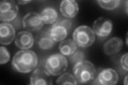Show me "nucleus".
<instances>
[{"label":"nucleus","instance_id":"nucleus-1","mask_svg":"<svg viewBox=\"0 0 128 85\" xmlns=\"http://www.w3.org/2000/svg\"><path fill=\"white\" fill-rule=\"evenodd\" d=\"M38 58L36 54L32 51H20L14 54L12 60L14 69L22 74L33 71L38 66Z\"/></svg>","mask_w":128,"mask_h":85},{"label":"nucleus","instance_id":"nucleus-2","mask_svg":"<svg viewBox=\"0 0 128 85\" xmlns=\"http://www.w3.org/2000/svg\"><path fill=\"white\" fill-rule=\"evenodd\" d=\"M73 73L78 84H90L95 79L96 69L92 63L83 60L75 64Z\"/></svg>","mask_w":128,"mask_h":85},{"label":"nucleus","instance_id":"nucleus-3","mask_svg":"<svg viewBox=\"0 0 128 85\" xmlns=\"http://www.w3.org/2000/svg\"><path fill=\"white\" fill-rule=\"evenodd\" d=\"M73 38L76 45L81 47H88L95 41V34L91 28L87 26H79L75 29Z\"/></svg>","mask_w":128,"mask_h":85},{"label":"nucleus","instance_id":"nucleus-4","mask_svg":"<svg viewBox=\"0 0 128 85\" xmlns=\"http://www.w3.org/2000/svg\"><path fill=\"white\" fill-rule=\"evenodd\" d=\"M68 66L66 58L62 54H54L46 62V69L52 76H59L65 72Z\"/></svg>","mask_w":128,"mask_h":85},{"label":"nucleus","instance_id":"nucleus-5","mask_svg":"<svg viewBox=\"0 0 128 85\" xmlns=\"http://www.w3.org/2000/svg\"><path fill=\"white\" fill-rule=\"evenodd\" d=\"M72 25V22L70 19H60L48 30L50 36L54 42L62 41L66 38Z\"/></svg>","mask_w":128,"mask_h":85},{"label":"nucleus","instance_id":"nucleus-6","mask_svg":"<svg viewBox=\"0 0 128 85\" xmlns=\"http://www.w3.org/2000/svg\"><path fill=\"white\" fill-rule=\"evenodd\" d=\"M18 12V7L14 1L4 0L0 3V20L10 22L14 20Z\"/></svg>","mask_w":128,"mask_h":85},{"label":"nucleus","instance_id":"nucleus-7","mask_svg":"<svg viewBox=\"0 0 128 85\" xmlns=\"http://www.w3.org/2000/svg\"><path fill=\"white\" fill-rule=\"evenodd\" d=\"M113 29V23L110 20L100 17L96 20L93 25V30L98 37L105 38L108 36Z\"/></svg>","mask_w":128,"mask_h":85},{"label":"nucleus","instance_id":"nucleus-8","mask_svg":"<svg viewBox=\"0 0 128 85\" xmlns=\"http://www.w3.org/2000/svg\"><path fill=\"white\" fill-rule=\"evenodd\" d=\"M23 27L30 31L40 30L44 25L41 16L38 13L30 12L27 14L22 19Z\"/></svg>","mask_w":128,"mask_h":85},{"label":"nucleus","instance_id":"nucleus-9","mask_svg":"<svg viewBox=\"0 0 128 85\" xmlns=\"http://www.w3.org/2000/svg\"><path fill=\"white\" fill-rule=\"evenodd\" d=\"M118 80L117 72L112 69H106L99 73L96 81L97 84L103 85H114Z\"/></svg>","mask_w":128,"mask_h":85},{"label":"nucleus","instance_id":"nucleus-10","mask_svg":"<svg viewBox=\"0 0 128 85\" xmlns=\"http://www.w3.org/2000/svg\"><path fill=\"white\" fill-rule=\"evenodd\" d=\"M16 31L14 27L9 23L0 24V43L2 45L10 44L15 37Z\"/></svg>","mask_w":128,"mask_h":85},{"label":"nucleus","instance_id":"nucleus-11","mask_svg":"<svg viewBox=\"0 0 128 85\" xmlns=\"http://www.w3.org/2000/svg\"><path fill=\"white\" fill-rule=\"evenodd\" d=\"M33 36L30 32L27 31H20L16 35L15 44L22 50H28L33 46L34 44Z\"/></svg>","mask_w":128,"mask_h":85},{"label":"nucleus","instance_id":"nucleus-12","mask_svg":"<svg viewBox=\"0 0 128 85\" xmlns=\"http://www.w3.org/2000/svg\"><path fill=\"white\" fill-rule=\"evenodd\" d=\"M30 84L32 85H52V80L48 71L42 69H38L31 75Z\"/></svg>","mask_w":128,"mask_h":85},{"label":"nucleus","instance_id":"nucleus-13","mask_svg":"<svg viewBox=\"0 0 128 85\" xmlns=\"http://www.w3.org/2000/svg\"><path fill=\"white\" fill-rule=\"evenodd\" d=\"M79 7L78 3L74 0H64L60 6L62 15L67 18H73L78 13Z\"/></svg>","mask_w":128,"mask_h":85},{"label":"nucleus","instance_id":"nucleus-14","mask_svg":"<svg viewBox=\"0 0 128 85\" xmlns=\"http://www.w3.org/2000/svg\"><path fill=\"white\" fill-rule=\"evenodd\" d=\"M123 45V40L121 38L113 37L108 40L104 44V51L107 55H114L121 50Z\"/></svg>","mask_w":128,"mask_h":85},{"label":"nucleus","instance_id":"nucleus-15","mask_svg":"<svg viewBox=\"0 0 128 85\" xmlns=\"http://www.w3.org/2000/svg\"><path fill=\"white\" fill-rule=\"evenodd\" d=\"M41 18L44 23L51 25L57 21L58 14L57 11L54 7L48 6L44 9L41 13Z\"/></svg>","mask_w":128,"mask_h":85},{"label":"nucleus","instance_id":"nucleus-16","mask_svg":"<svg viewBox=\"0 0 128 85\" xmlns=\"http://www.w3.org/2000/svg\"><path fill=\"white\" fill-rule=\"evenodd\" d=\"M59 51L63 55L70 56L76 52V44L73 40L68 39L62 41L59 46Z\"/></svg>","mask_w":128,"mask_h":85},{"label":"nucleus","instance_id":"nucleus-17","mask_svg":"<svg viewBox=\"0 0 128 85\" xmlns=\"http://www.w3.org/2000/svg\"><path fill=\"white\" fill-rule=\"evenodd\" d=\"M37 43L39 47L43 50H49L53 47L55 42L50 36L49 30L40 35L38 38Z\"/></svg>","mask_w":128,"mask_h":85},{"label":"nucleus","instance_id":"nucleus-18","mask_svg":"<svg viewBox=\"0 0 128 85\" xmlns=\"http://www.w3.org/2000/svg\"><path fill=\"white\" fill-rule=\"evenodd\" d=\"M57 85H78V83L74 77L68 73L62 75L56 81Z\"/></svg>","mask_w":128,"mask_h":85},{"label":"nucleus","instance_id":"nucleus-19","mask_svg":"<svg viewBox=\"0 0 128 85\" xmlns=\"http://www.w3.org/2000/svg\"><path fill=\"white\" fill-rule=\"evenodd\" d=\"M98 3L102 8L105 10H113L118 7L121 1L118 0H112V1H98Z\"/></svg>","mask_w":128,"mask_h":85},{"label":"nucleus","instance_id":"nucleus-20","mask_svg":"<svg viewBox=\"0 0 128 85\" xmlns=\"http://www.w3.org/2000/svg\"><path fill=\"white\" fill-rule=\"evenodd\" d=\"M10 59V54L5 47H0V64H3L7 63Z\"/></svg>","mask_w":128,"mask_h":85},{"label":"nucleus","instance_id":"nucleus-21","mask_svg":"<svg viewBox=\"0 0 128 85\" xmlns=\"http://www.w3.org/2000/svg\"><path fill=\"white\" fill-rule=\"evenodd\" d=\"M84 58V54L81 51H77L70 56V60L72 63L75 64L82 61Z\"/></svg>","mask_w":128,"mask_h":85},{"label":"nucleus","instance_id":"nucleus-22","mask_svg":"<svg viewBox=\"0 0 128 85\" xmlns=\"http://www.w3.org/2000/svg\"><path fill=\"white\" fill-rule=\"evenodd\" d=\"M128 53L124 54L121 58V64L123 70L128 71Z\"/></svg>","mask_w":128,"mask_h":85},{"label":"nucleus","instance_id":"nucleus-23","mask_svg":"<svg viewBox=\"0 0 128 85\" xmlns=\"http://www.w3.org/2000/svg\"><path fill=\"white\" fill-rule=\"evenodd\" d=\"M30 2H32V1H17V3L19 4L24 5V4H27V3H30Z\"/></svg>","mask_w":128,"mask_h":85},{"label":"nucleus","instance_id":"nucleus-24","mask_svg":"<svg viewBox=\"0 0 128 85\" xmlns=\"http://www.w3.org/2000/svg\"><path fill=\"white\" fill-rule=\"evenodd\" d=\"M124 84L126 85H128V75H126V77L124 81Z\"/></svg>","mask_w":128,"mask_h":85},{"label":"nucleus","instance_id":"nucleus-25","mask_svg":"<svg viewBox=\"0 0 128 85\" xmlns=\"http://www.w3.org/2000/svg\"><path fill=\"white\" fill-rule=\"evenodd\" d=\"M126 13H128V1H126Z\"/></svg>","mask_w":128,"mask_h":85},{"label":"nucleus","instance_id":"nucleus-26","mask_svg":"<svg viewBox=\"0 0 128 85\" xmlns=\"http://www.w3.org/2000/svg\"><path fill=\"white\" fill-rule=\"evenodd\" d=\"M128 34L126 35V45H128Z\"/></svg>","mask_w":128,"mask_h":85}]
</instances>
